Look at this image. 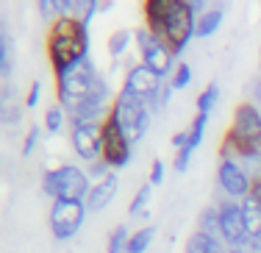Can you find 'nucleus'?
Returning <instances> with one entry per match:
<instances>
[{
  "label": "nucleus",
  "mask_w": 261,
  "mask_h": 253,
  "mask_svg": "<svg viewBox=\"0 0 261 253\" xmlns=\"http://www.w3.org/2000/svg\"><path fill=\"white\" fill-rule=\"evenodd\" d=\"M258 64H261V47H258Z\"/></svg>",
  "instance_id": "e433bc0d"
},
{
  "label": "nucleus",
  "mask_w": 261,
  "mask_h": 253,
  "mask_svg": "<svg viewBox=\"0 0 261 253\" xmlns=\"http://www.w3.org/2000/svg\"><path fill=\"white\" fill-rule=\"evenodd\" d=\"M47 61L53 70V81L70 75L81 61L89 59V26L78 17H61L47 26L45 36Z\"/></svg>",
  "instance_id": "f257e3e1"
},
{
  "label": "nucleus",
  "mask_w": 261,
  "mask_h": 253,
  "mask_svg": "<svg viewBox=\"0 0 261 253\" xmlns=\"http://www.w3.org/2000/svg\"><path fill=\"white\" fill-rule=\"evenodd\" d=\"M170 84H172V89H186V86L192 84V64H186V61H178V67H175V72H172V78H170Z\"/></svg>",
  "instance_id": "c85d7f7f"
},
{
  "label": "nucleus",
  "mask_w": 261,
  "mask_h": 253,
  "mask_svg": "<svg viewBox=\"0 0 261 253\" xmlns=\"http://www.w3.org/2000/svg\"><path fill=\"white\" fill-rule=\"evenodd\" d=\"M220 103V84H214L211 81L206 89L197 95V112H203V114H211L214 112V106Z\"/></svg>",
  "instance_id": "bb28decb"
},
{
  "label": "nucleus",
  "mask_w": 261,
  "mask_h": 253,
  "mask_svg": "<svg viewBox=\"0 0 261 253\" xmlns=\"http://www.w3.org/2000/svg\"><path fill=\"white\" fill-rule=\"evenodd\" d=\"M220 209V237L228 248H247L250 245V234H247V223L242 214V200H231L222 197L217 200Z\"/></svg>",
  "instance_id": "1a4fd4ad"
},
{
  "label": "nucleus",
  "mask_w": 261,
  "mask_h": 253,
  "mask_svg": "<svg viewBox=\"0 0 261 253\" xmlns=\"http://www.w3.org/2000/svg\"><path fill=\"white\" fill-rule=\"evenodd\" d=\"M208 120H211V114H203V112H197L195 117H192V122H189V145H186L184 150H178L175 159H172V167H175V172H186V170H189L192 153H195L197 147L203 145V137H206Z\"/></svg>",
  "instance_id": "4468645a"
},
{
  "label": "nucleus",
  "mask_w": 261,
  "mask_h": 253,
  "mask_svg": "<svg viewBox=\"0 0 261 253\" xmlns=\"http://www.w3.org/2000/svg\"><path fill=\"white\" fill-rule=\"evenodd\" d=\"M42 131H45V128H42L39 122H34V125H28V131H25V139H22V156H31V153L36 150V145H39V139H42Z\"/></svg>",
  "instance_id": "c756f323"
},
{
  "label": "nucleus",
  "mask_w": 261,
  "mask_h": 253,
  "mask_svg": "<svg viewBox=\"0 0 261 253\" xmlns=\"http://www.w3.org/2000/svg\"><path fill=\"white\" fill-rule=\"evenodd\" d=\"M36 11H39V17L47 22V26H53L56 20H61L59 0H39V3H36Z\"/></svg>",
  "instance_id": "cd10ccee"
},
{
  "label": "nucleus",
  "mask_w": 261,
  "mask_h": 253,
  "mask_svg": "<svg viewBox=\"0 0 261 253\" xmlns=\"http://www.w3.org/2000/svg\"><path fill=\"white\" fill-rule=\"evenodd\" d=\"M164 162H161V159H153V164H150V175H147V184H150V187H159L161 181H164Z\"/></svg>",
  "instance_id": "473e14b6"
},
{
  "label": "nucleus",
  "mask_w": 261,
  "mask_h": 253,
  "mask_svg": "<svg viewBox=\"0 0 261 253\" xmlns=\"http://www.w3.org/2000/svg\"><path fill=\"white\" fill-rule=\"evenodd\" d=\"M86 203L84 200H53L50 206V231L59 242H70L72 237L81 231L86 220Z\"/></svg>",
  "instance_id": "6e6552de"
},
{
  "label": "nucleus",
  "mask_w": 261,
  "mask_h": 253,
  "mask_svg": "<svg viewBox=\"0 0 261 253\" xmlns=\"http://www.w3.org/2000/svg\"><path fill=\"white\" fill-rule=\"evenodd\" d=\"M250 100H253V103H256V106L261 109V75L250 81Z\"/></svg>",
  "instance_id": "f704fd0d"
},
{
  "label": "nucleus",
  "mask_w": 261,
  "mask_h": 253,
  "mask_svg": "<svg viewBox=\"0 0 261 253\" xmlns=\"http://www.w3.org/2000/svg\"><path fill=\"white\" fill-rule=\"evenodd\" d=\"M130 45H134V28H117L114 34L109 36V42H106V47H109V56H111V59L125 56Z\"/></svg>",
  "instance_id": "6ab92c4d"
},
{
  "label": "nucleus",
  "mask_w": 261,
  "mask_h": 253,
  "mask_svg": "<svg viewBox=\"0 0 261 253\" xmlns=\"http://www.w3.org/2000/svg\"><path fill=\"white\" fill-rule=\"evenodd\" d=\"M228 131H231L233 137H239V139L250 142V145H258L261 147V109L253 100L236 103Z\"/></svg>",
  "instance_id": "f8f14e48"
},
{
  "label": "nucleus",
  "mask_w": 261,
  "mask_h": 253,
  "mask_svg": "<svg viewBox=\"0 0 261 253\" xmlns=\"http://www.w3.org/2000/svg\"><path fill=\"white\" fill-rule=\"evenodd\" d=\"M70 142L81 162L92 164L103 159V122H72Z\"/></svg>",
  "instance_id": "9d476101"
},
{
  "label": "nucleus",
  "mask_w": 261,
  "mask_h": 253,
  "mask_svg": "<svg viewBox=\"0 0 261 253\" xmlns=\"http://www.w3.org/2000/svg\"><path fill=\"white\" fill-rule=\"evenodd\" d=\"M11 70H14V56H11V36L9 31H0V72H3V78L11 75Z\"/></svg>",
  "instance_id": "393cba45"
},
{
  "label": "nucleus",
  "mask_w": 261,
  "mask_h": 253,
  "mask_svg": "<svg viewBox=\"0 0 261 253\" xmlns=\"http://www.w3.org/2000/svg\"><path fill=\"white\" fill-rule=\"evenodd\" d=\"M150 195H153V187H150V184H142V187L136 189L134 200L128 203V214H130V217H142V214H145L147 203H150Z\"/></svg>",
  "instance_id": "a878e982"
},
{
  "label": "nucleus",
  "mask_w": 261,
  "mask_h": 253,
  "mask_svg": "<svg viewBox=\"0 0 261 253\" xmlns=\"http://www.w3.org/2000/svg\"><path fill=\"white\" fill-rule=\"evenodd\" d=\"M42 192L53 200H86L92 192V178L78 164H59V167L45 170Z\"/></svg>",
  "instance_id": "f03ea898"
},
{
  "label": "nucleus",
  "mask_w": 261,
  "mask_h": 253,
  "mask_svg": "<svg viewBox=\"0 0 261 253\" xmlns=\"http://www.w3.org/2000/svg\"><path fill=\"white\" fill-rule=\"evenodd\" d=\"M197 231L208 234V237H220V209H217V203H211V206H206L200 212V220H197Z\"/></svg>",
  "instance_id": "4be33fe9"
},
{
  "label": "nucleus",
  "mask_w": 261,
  "mask_h": 253,
  "mask_svg": "<svg viewBox=\"0 0 261 253\" xmlns=\"http://www.w3.org/2000/svg\"><path fill=\"white\" fill-rule=\"evenodd\" d=\"M130 156H134V142H130V137L125 134L122 122L114 117V112H111L103 120V162L117 172V170L128 167Z\"/></svg>",
  "instance_id": "0eeeda50"
},
{
  "label": "nucleus",
  "mask_w": 261,
  "mask_h": 253,
  "mask_svg": "<svg viewBox=\"0 0 261 253\" xmlns=\"http://www.w3.org/2000/svg\"><path fill=\"white\" fill-rule=\"evenodd\" d=\"M97 72L100 70L95 67V61L89 56L86 61H81L70 75L56 81V100H59V106H64L70 114L78 112V109L89 100V92H92V84H95Z\"/></svg>",
  "instance_id": "20e7f679"
},
{
  "label": "nucleus",
  "mask_w": 261,
  "mask_h": 253,
  "mask_svg": "<svg viewBox=\"0 0 261 253\" xmlns=\"http://www.w3.org/2000/svg\"><path fill=\"white\" fill-rule=\"evenodd\" d=\"M225 248H228V245L222 242V239L208 237V234H203V231H195L189 239H186L184 253H222Z\"/></svg>",
  "instance_id": "f3484780"
},
{
  "label": "nucleus",
  "mask_w": 261,
  "mask_h": 253,
  "mask_svg": "<svg viewBox=\"0 0 261 253\" xmlns=\"http://www.w3.org/2000/svg\"><path fill=\"white\" fill-rule=\"evenodd\" d=\"M172 95H175V89H172V84H170V81H161V86H159V89L153 92L150 97H147V106H150V112H153V114H161L167 106H170Z\"/></svg>",
  "instance_id": "5701e85b"
},
{
  "label": "nucleus",
  "mask_w": 261,
  "mask_h": 253,
  "mask_svg": "<svg viewBox=\"0 0 261 253\" xmlns=\"http://www.w3.org/2000/svg\"><path fill=\"white\" fill-rule=\"evenodd\" d=\"M217 184H220V189L225 192V197H231V200H245V197L253 192L256 178L242 167L239 162H233V159H220V164H217Z\"/></svg>",
  "instance_id": "9b49d317"
},
{
  "label": "nucleus",
  "mask_w": 261,
  "mask_h": 253,
  "mask_svg": "<svg viewBox=\"0 0 261 253\" xmlns=\"http://www.w3.org/2000/svg\"><path fill=\"white\" fill-rule=\"evenodd\" d=\"M197 36V14L189 0H170L167 3V17H164V31L161 42L172 50V56H184L189 42Z\"/></svg>",
  "instance_id": "7ed1b4c3"
},
{
  "label": "nucleus",
  "mask_w": 261,
  "mask_h": 253,
  "mask_svg": "<svg viewBox=\"0 0 261 253\" xmlns=\"http://www.w3.org/2000/svg\"><path fill=\"white\" fill-rule=\"evenodd\" d=\"M225 253H253L250 248H228Z\"/></svg>",
  "instance_id": "c9c22d12"
},
{
  "label": "nucleus",
  "mask_w": 261,
  "mask_h": 253,
  "mask_svg": "<svg viewBox=\"0 0 261 253\" xmlns=\"http://www.w3.org/2000/svg\"><path fill=\"white\" fill-rule=\"evenodd\" d=\"M67 109L59 106V103H53V106H47L45 117H42V128H45L47 137H56V134H61V128L67 125Z\"/></svg>",
  "instance_id": "aec40b11"
},
{
  "label": "nucleus",
  "mask_w": 261,
  "mask_h": 253,
  "mask_svg": "<svg viewBox=\"0 0 261 253\" xmlns=\"http://www.w3.org/2000/svg\"><path fill=\"white\" fill-rule=\"evenodd\" d=\"M117 192H120V178H117V172H111V175H106L103 181L92 184V192L86 197V212L89 214H97L103 212V209H109L111 203H114Z\"/></svg>",
  "instance_id": "2eb2a0df"
},
{
  "label": "nucleus",
  "mask_w": 261,
  "mask_h": 253,
  "mask_svg": "<svg viewBox=\"0 0 261 253\" xmlns=\"http://www.w3.org/2000/svg\"><path fill=\"white\" fill-rule=\"evenodd\" d=\"M42 100V81H31L28 92H25V109H36Z\"/></svg>",
  "instance_id": "2f4dec72"
},
{
  "label": "nucleus",
  "mask_w": 261,
  "mask_h": 253,
  "mask_svg": "<svg viewBox=\"0 0 261 253\" xmlns=\"http://www.w3.org/2000/svg\"><path fill=\"white\" fill-rule=\"evenodd\" d=\"M111 112H114V117L122 122V128H125L130 142L145 139V134L150 131L153 112H150V106H147V100L130 95V92H125V89H117V97H114V103H111Z\"/></svg>",
  "instance_id": "39448f33"
},
{
  "label": "nucleus",
  "mask_w": 261,
  "mask_h": 253,
  "mask_svg": "<svg viewBox=\"0 0 261 253\" xmlns=\"http://www.w3.org/2000/svg\"><path fill=\"white\" fill-rule=\"evenodd\" d=\"M156 239V225H142L130 234V242H128V253H147Z\"/></svg>",
  "instance_id": "412c9836"
},
{
  "label": "nucleus",
  "mask_w": 261,
  "mask_h": 253,
  "mask_svg": "<svg viewBox=\"0 0 261 253\" xmlns=\"http://www.w3.org/2000/svg\"><path fill=\"white\" fill-rule=\"evenodd\" d=\"M134 42H136V50H139V61L145 67H150L153 72H159L164 81H170L172 72H175L178 61L172 56V50L153 34L150 28L145 26H136L134 28Z\"/></svg>",
  "instance_id": "423d86ee"
},
{
  "label": "nucleus",
  "mask_w": 261,
  "mask_h": 253,
  "mask_svg": "<svg viewBox=\"0 0 261 253\" xmlns=\"http://www.w3.org/2000/svg\"><path fill=\"white\" fill-rule=\"evenodd\" d=\"M161 81H164V78H161L159 72H153L150 67H145L142 61H136V64H130L128 70H125L120 89H125V92H130V95L147 100V97H150L153 92L161 86Z\"/></svg>",
  "instance_id": "ddd939ff"
},
{
  "label": "nucleus",
  "mask_w": 261,
  "mask_h": 253,
  "mask_svg": "<svg viewBox=\"0 0 261 253\" xmlns=\"http://www.w3.org/2000/svg\"><path fill=\"white\" fill-rule=\"evenodd\" d=\"M222 22H225V6H211L206 14L197 17V39H208V36H214L217 31L222 28Z\"/></svg>",
  "instance_id": "dca6fc26"
},
{
  "label": "nucleus",
  "mask_w": 261,
  "mask_h": 253,
  "mask_svg": "<svg viewBox=\"0 0 261 253\" xmlns=\"http://www.w3.org/2000/svg\"><path fill=\"white\" fill-rule=\"evenodd\" d=\"M86 172H89V178H95V184H97V181H103L106 175H111L114 170H111L109 164L103 162V159H97V162H92L89 167H86Z\"/></svg>",
  "instance_id": "7c9ffc66"
},
{
  "label": "nucleus",
  "mask_w": 261,
  "mask_h": 253,
  "mask_svg": "<svg viewBox=\"0 0 261 253\" xmlns=\"http://www.w3.org/2000/svg\"><path fill=\"white\" fill-rule=\"evenodd\" d=\"M130 234L125 223H120L114 231L109 234V245H106V253H128V242H130Z\"/></svg>",
  "instance_id": "b1692460"
},
{
  "label": "nucleus",
  "mask_w": 261,
  "mask_h": 253,
  "mask_svg": "<svg viewBox=\"0 0 261 253\" xmlns=\"http://www.w3.org/2000/svg\"><path fill=\"white\" fill-rule=\"evenodd\" d=\"M20 117H22L20 109H14V106H3V122H6V125H17V122H20Z\"/></svg>",
  "instance_id": "72a5a7b5"
},
{
  "label": "nucleus",
  "mask_w": 261,
  "mask_h": 253,
  "mask_svg": "<svg viewBox=\"0 0 261 253\" xmlns=\"http://www.w3.org/2000/svg\"><path fill=\"white\" fill-rule=\"evenodd\" d=\"M225 250H228V248H225ZM225 250H222V253H225Z\"/></svg>",
  "instance_id": "4c0bfd02"
},
{
  "label": "nucleus",
  "mask_w": 261,
  "mask_h": 253,
  "mask_svg": "<svg viewBox=\"0 0 261 253\" xmlns=\"http://www.w3.org/2000/svg\"><path fill=\"white\" fill-rule=\"evenodd\" d=\"M242 214H245L250 239H261V200L258 197L247 195L245 200H242Z\"/></svg>",
  "instance_id": "a211bd4d"
}]
</instances>
